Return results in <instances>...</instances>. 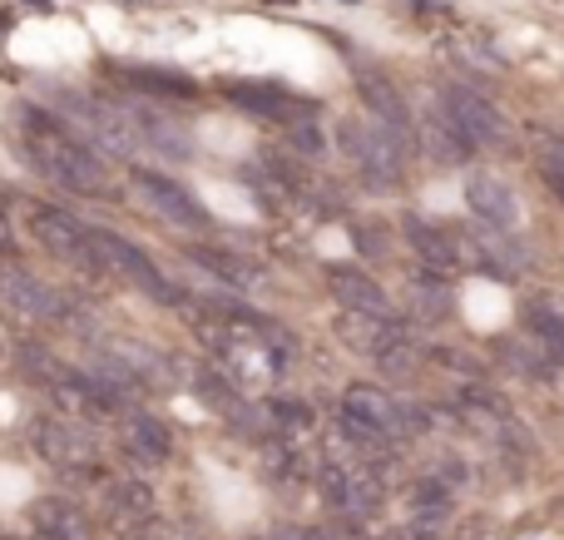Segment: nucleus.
Returning <instances> with one entry per match:
<instances>
[{
  "label": "nucleus",
  "instance_id": "1",
  "mask_svg": "<svg viewBox=\"0 0 564 540\" xmlns=\"http://www.w3.org/2000/svg\"><path fill=\"white\" fill-rule=\"evenodd\" d=\"M20 144L25 159L65 194H85V198H115L109 194V169L95 154V144L75 134L59 115H50L45 105H20Z\"/></svg>",
  "mask_w": 564,
  "mask_h": 540
},
{
  "label": "nucleus",
  "instance_id": "2",
  "mask_svg": "<svg viewBox=\"0 0 564 540\" xmlns=\"http://www.w3.org/2000/svg\"><path fill=\"white\" fill-rule=\"evenodd\" d=\"M89 244H95V258H99V268H105V278H124V283H134L139 293H149L154 303H169V307L184 303V293L159 273L154 258H149L144 248H134L129 238L109 234V228H89Z\"/></svg>",
  "mask_w": 564,
  "mask_h": 540
},
{
  "label": "nucleus",
  "instance_id": "3",
  "mask_svg": "<svg viewBox=\"0 0 564 540\" xmlns=\"http://www.w3.org/2000/svg\"><path fill=\"white\" fill-rule=\"evenodd\" d=\"M25 218H30V234H35V244L50 248L59 263H75L79 273L105 278V268H99V258H95V244H89V224L69 218L65 208H55V204H35Z\"/></svg>",
  "mask_w": 564,
  "mask_h": 540
},
{
  "label": "nucleus",
  "instance_id": "4",
  "mask_svg": "<svg viewBox=\"0 0 564 540\" xmlns=\"http://www.w3.org/2000/svg\"><path fill=\"white\" fill-rule=\"evenodd\" d=\"M105 521L119 540H154L159 536V501L144 476H115L105 486Z\"/></svg>",
  "mask_w": 564,
  "mask_h": 540
},
{
  "label": "nucleus",
  "instance_id": "5",
  "mask_svg": "<svg viewBox=\"0 0 564 540\" xmlns=\"http://www.w3.org/2000/svg\"><path fill=\"white\" fill-rule=\"evenodd\" d=\"M129 179H134V188L144 194V204L154 208L159 218H169V224H178V228H208V208L198 204L178 179L159 174V169H144V164L129 169Z\"/></svg>",
  "mask_w": 564,
  "mask_h": 540
},
{
  "label": "nucleus",
  "instance_id": "6",
  "mask_svg": "<svg viewBox=\"0 0 564 540\" xmlns=\"http://www.w3.org/2000/svg\"><path fill=\"white\" fill-rule=\"evenodd\" d=\"M0 307L30 323H55L59 293L40 273H30L25 263H0Z\"/></svg>",
  "mask_w": 564,
  "mask_h": 540
},
{
  "label": "nucleus",
  "instance_id": "7",
  "mask_svg": "<svg viewBox=\"0 0 564 540\" xmlns=\"http://www.w3.org/2000/svg\"><path fill=\"white\" fill-rule=\"evenodd\" d=\"M357 95H361V105H367L371 125H381L387 134H397L401 144L416 149V115H411L406 95H401V89L391 85L381 69H367V75H357Z\"/></svg>",
  "mask_w": 564,
  "mask_h": 540
},
{
  "label": "nucleus",
  "instance_id": "8",
  "mask_svg": "<svg viewBox=\"0 0 564 540\" xmlns=\"http://www.w3.org/2000/svg\"><path fill=\"white\" fill-rule=\"evenodd\" d=\"M441 105H446V115L456 119L460 134H466L476 149L500 144V139H506V115H500V109L490 105L480 89H470V85H446Z\"/></svg>",
  "mask_w": 564,
  "mask_h": 540
},
{
  "label": "nucleus",
  "instance_id": "9",
  "mask_svg": "<svg viewBox=\"0 0 564 540\" xmlns=\"http://www.w3.org/2000/svg\"><path fill=\"white\" fill-rule=\"evenodd\" d=\"M406 244H411V253L421 258V273L451 278L466 268V234H460V228H441V224H426V218H411Z\"/></svg>",
  "mask_w": 564,
  "mask_h": 540
},
{
  "label": "nucleus",
  "instance_id": "10",
  "mask_svg": "<svg viewBox=\"0 0 564 540\" xmlns=\"http://www.w3.org/2000/svg\"><path fill=\"white\" fill-rule=\"evenodd\" d=\"M30 446H35L40 462L59 466V472L89 462V452H95L85 422H75V417H40V422L30 426Z\"/></svg>",
  "mask_w": 564,
  "mask_h": 540
},
{
  "label": "nucleus",
  "instance_id": "11",
  "mask_svg": "<svg viewBox=\"0 0 564 540\" xmlns=\"http://www.w3.org/2000/svg\"><path fill=\"white\" fill-rule=\"evenodd\" d=\"M377 482H371L367 472H357V466H322V501L332 506V511L341 516V521H367L371 511H377Z\"/></svg>",
  "mask_w": 564,
  "mask_h": 540
},
{
  "label": "nucleus",
  "instance_id": "12",
  "mask_svg": "<svg viewBox=\"0 0 564 540\" xmlns=\"http://www.w3.org/2000/svg\"><path fill=\"white\" fill-rule=\"evenodd\" d=\"M30 536L35 540H95V521L69 496H40L30 506Z\"/></svg>",
  "mask_w": 564,
  "mask_h": 540
},
{
  "label": "nucleus",
  "instance_id": "13",
  "mask_svg": "<svg viewBox=\"0 0 564 540\" xmlns=\"http://www.w3.org/2000/svg\"><path fill=\"white\" fill-rule=\"evenodd\" d=\"M327 288L332 298H337L341 313H367V317H397V307H391L387 288L377 283L371 273H361V268H332L327 273Z\"/></svg>",
  "mask_w": 564,
  "mask_h": 540
},
{
  "label": "nucleus",
  "instance_id": "14",
  "mask_svg": "<svg viewBox=\"0 0 564 540\" xmlns=\"http://www.w3.org/2000/svg\"><path fill=\"white\" fill-rule=\"evenodd\" d=\"M337 333H341V343L351 347V353H361V357H387V353H397V347H406V333H401V323L397 317H367V313H341L337 317Z\"/></svg>",
  "mask_w": 564,
  "mask_h": 540
},
{
  "label": "nucleus",
  "instance_id": "15",
  "mask_svg": "<svg viewBox=\"0 0 564 540\" xmlns=\"http://www.w3.org/2000/svg\"><path fill=\"white\" fill-rule=\"evenodd\" d=\"M416 149L421 154H431L436 164H466V159L476 154V144L460 134V125L446 115V105L416 115Z\"/></svg>",
  "mask_w": 564,
  "mask_h": 540
},
{
  "label": "nucleus",
  "instance_id": "16",
  "mask_svg": "<svg viewBox=\"0 0 564 540\" xmlns=\"http://www.w3.org/2000/svg\"><path fill=\"white\" fill-rule=\"evenodd\" d=\"M466 204H470V214H476L480 224L490 228V234H506V228L520 224L516 194H510V188L500 184L496 174H470L466 179Z\"/></svg>",
  "mask_w": 564,
  "mask_h": 540
},
{
  "label": "nucleus",
  "instance_id": "17",
  "mask_svg": "<svg viewBox=\"0 0 564 540\" xmlns=\"http://www.w3.org/2000/svg\"><path fill=\"white\" fill-rule=\"evenodd\" d=\"M124 456L134 466H164L169 456H174V432H169L159 417L134 412L124 422Z\"/></svg>",
  "mask_w": 564,
  "mask_h": 540
},
{
  "label": "nucleus",
  "instance_id": "18",
  "mask_svg": "<svg viewBox=\"0 0 564 540\" xmlns=\"http://www.w3.org/2000/svg\"><path fill=\"white\" fill-rule=\"evenodd\" d=\"M406 511L416 526H441V521H451V511H456V496H451L446 482L421 476V482H411V492H406Z\"/></svg>",
  "mask_w": 564,
  "mask_h": 540
},
{
  "label": "nucleus",
  "instance_id": "19",
  "mask_svg": "<svg viewBox=\"0 0 564 540\" xmlns=\"http://www.w3.org/2000/svg\"><path fill=\"white\" fill-rule=\"evenodd\" d=\"M406 313H416L421 323H441L451 313V283L436 273H416L406 283Z\"/></svg>",
  "mask_w": 564,
  "mask_h": 540
},
{
  "label": "nucleus",
  "instance_id": "20",
  "mask_svg": "<svg viewBox=\"0 0 564 540\" xmlns=\"http://www.w3.org/2000/svg\"><path fill=\"white\" fill-rule=\"evenodd\" d=\"M228 99H238L248 115H263V119H302V115H292L297 99L273 85H228Z\"/></svg>",
  "mask_w": 564,
  "mask_h": 540
},
{
  "label": "nucleus",
  "instance_id": "21",
  "mask_svg": "<svg viewBox=\"0 0 564 540\" xmlns=\"http://www.w3.org/2000/svg\"><path fill=\"white\" fill-rule=\"evenodd\" d=\"M119 75H124L134 89H144V95H164V99H188L198 89L194 79L178 75V69H154V65H124Z\"/></svg>",
  "mask_w": 564,
  "mask_h": 540
},
{
  "label": "nucleus",
  "instance_id": "22",
  "mask_svg": "<svg viewBox=\"0 0 564 540\" xmlns=\"http://www.w3.org/2000/svg\"><path fill=\"white\" fill-rule=\"evenodd\" d=\"M188 258H194L198 268H208V273L218 278V283H228V288H253V268L243 263L238 253H228V248H208V244H198V248H188Z\"/></svg>",
  "mask_w": 564,
  "mask_h": 540
},
{
  "label": "nucleus",
  "instance_id": "23",
  "mask_svg": "<svg viewBox=\"0 0 564 540\" xmlns=\"http://www.w3.org/2000/svg\"><path fill=\"white\" fill-rule=\"evenodd\" d=\"M288 149L292 154H302V159H312V164H317V159H327V149H332V139L322 134V125L317 119H292L288 125Z\"/></svg>",
  "mask_w": 564,
  "mask_h": 540
},
{
  "label": "nucleus",
  "instance_id": "24",
  "mask_svg": "<svg viewBox=\"0 0 564 540\" xmlns=\"http://www.w3.org/2000/svg\"><path fill=\"white\" fill-rule=\"evenodd\" d=\"M263 466L273 482H292V476L302 472V456L297 446H292V436H268L263 442Z\"/></svg>",
  "mask_w": 564,
  "mask_h": 540
},
{
  "label": "nucleus",
  "instance_id": "25",
  "mask_svg": "<svg viewBox=\"0 0 564 540\" xmlns=\"http://www.w3.org/2000/svg\"><path fill=\"white\" fill-rule=\"evenodd\" d=\"M535 169H540V179H545V188H550V194H555L560 204H564V149H545Z\"/></svg>",
  "mask_w": 564,
  "mask_h": 540
},
{
  "label": "nucleus",
  "instance_id": "26",
  "mask_svg": "<svg viewBox=\"0 0 564 540\" xmlns=\"http://www.w3.org/2000/svg\"><path fill=\"white\" fill-rule=\"evenodd\" d=\"M302 540H341V536L327 531V526H312V531H302Z\"/></svg>",
  "mask_w": 564,
  "mask_h": 540
},
{
  "label": "nucleus",
  "instance_id": "27",
  "mask_svg": "<svg viewBox=\"0 0 564 540\" xmlns=\"http://www.w3.org/2000/svg\"><path fill=\"white\" fill-rule=\"evenodd\" d=\"M0 540H35V536H15V531H0Z\"/></svg>",
  "mask_w": 564,
  "mask_h": 540
},
{
  "label": "nucleus",
  "instance_id": "28",
  "mask_svg": "<svg viewBox=\"0 0 564 540\" xmlns=\"http://www.w3.org/2000/svg\"><path fill=\"white\" fill-rule=\"evenodd\" d=\"M387 540H416V531H397V536H387Z\"/></svg>",
  "mask_w": 564,
  "mask_h": 540
}]
</instances>
